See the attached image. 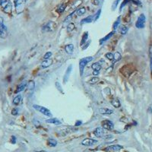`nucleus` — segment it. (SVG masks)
I'll return each mask as SVG.
<instances>
[{
	"mask_svg": "<svg viewBox=\"0 0 152 152\" xmlns=\"http://www.w3.org/2000/svg\"><path fill=\"white\" fill-rule=\"evenodd\" d=\"M0 6L5 13L11 15L12 11V3L11 0H0Z\"/></svg>",
	"mask_w": 152,
	"mask_h": 152,
	"instance_id": "1",
	"label": "nucleus"
},
{
	"mask_svg": "<svg viewBox=\"0 0 152 152\" xmlns=\"http://www.w3.org/2000/svg\"><path fill=\"white\" fill-rule=\"evenodd\" d=\"M26 2V0H14V5L17 14H21L25 11Z\"/></svg>",
	"mask_w": 152,
	"mask_h": 152,
	"instance_id": "2",
	"label": "nucleus"
},
{
	"mask_svg": "<svg viewBox=\"0 0 152 152\" xmlns=\"http://www.w3.org/2000/svg\"><path fill=\"white\" fill-rule=\"evenodd\" d=\"M93 60V57L92 56H88V57H85L82 58L81 60L79 61V70H80V75L82 76L84 74V70L85 66L88 65V63H89L90 62Z\"/></svg>",
	"mask_w": 152,
	"mask_h": 152,
	"instance_id": "3",
	"label": "nucleus"
},
{
	"mask_svg": "<svg viewBox=\"0 0 152 152\" xmlns=\"http://www.w3.org/2000/svg\"><path fill=\"white\" fill-rule=\"evenodd\" d=\"M33 109H35L36 110H37L38 112H40V113H42L43 115H44L46 116H48V117H51L52 116L51 111L49 109H47V108H46L44 107L34 104V105H33Z\"/></svg>",
	"mask_w": 152,
	"mask_h": 152,
	"instance_id": "4",
	"label": "nucleus"
},
{
	"mask_svg": "<svg viewBox=\"0 0 152 152\" xmlns=\"http://www.w3.org/2000/svg\"><path fill=\"white\" fill-rule=\"evenodd\" d=\"M8 36V30L7 27L4 25V20L2 17H0V37L1 38H6Z\"/></svg>",
	"mask_w": 152,
	"mask_h": 152,
	"instance_id": "5",
	"label": "nucleus"
},
{
	"mask_svg": "<svg viewBox=\"0 0 152 152\" xmlns=\"http://www.w3.org/2000/svg\"><path fill=\"white\" fill-rule=\"evenodd\" d=\"M145 21H146V18L145 15L144 14H142L139 15V17L137 19V21L135 23V27L138 29H142L145 28Z\"/></svg>",
	"mask_w": 152,
	"mask_h": 152,
	"instance_id": "6",
	"label": "nucleus"
},
{
	"mask_svg": "<svg viewBox=\"0 0 152 152\" xmlns=\"http://www.w3.org/2000/svg\"><path fill=\"white\" fill-rule=\"evenodd\" d=\"M101 125H102V128L106 129V130H109V131H111L114 128V124L113 122L110 120H103L101 122Z\"/></svg>",
	"mask_w": 152,
	"mask_h": 152,
	"instance_id": "7",
	"label": "nucleus"
},
{
	"mask_svg": "<svg viewBox=\"0 0 152 152\" xmlns=\"http://www.w3.org/2000/svg\"><path fill=\"white\" fill-rule=\"evenodd\" d=\"M120 72L125 77H128L132 74V70L129 65H124L123 67H122L121 69H120Z\"/></svg>",
	"mask_w": 152,
	"mask_h": 152,
	"instance_id": "8",
	"label": "nucleus"
},
{
	"mask_svg": "<svg viewBox=\"0 0 152 152\" xmlns=\"http://www.w3.org/2000/svg\"><path fill=\"white\" fill-rule=\"evenodd\" d=\"M97 141L95 140V139H93V138H85L84 139L82 142H81V145H84V146H87V147H90V146H93V145L97 144Z\"/></svg>",
	"mask_w": 152,
	"mask_h": 152,
	"instance_id": "9",
	"label": "nucleus"
},
{
	"mask_svg": "<svg viewBox=\"0 0 152 152\" xmlns=\"http://www.w3.org/2000/svg\"><path fill=\"white\" fill-rule=\"evenodd\" d=\"M123 148V147L122 145H110L107 148H105V150L107 151H110V152H115V151H119L121 149Z\"/></svg>",
	"mask_w": 152,
	"mask_h": 152,
	"instance_id": "10",
	"label": "nucleus"
},
{
	"mask_svg": "<svg viewBox=\"0 0 152 152\" xmlns=\"http://www.w3.org/2000/svg\"><path fill=\"white\" fill-rule=\"evenodd\" d=\"M72 65H70L68 66L65 72V75H64V78H63V81L64 83H66L68 81V78H69V76L72 73Z\"/></svg>",
	"mask_w": 152,
	"mask_h": 152,
	"instance_id": "11",
	"label": "nucleus"
},
{
	"mask_svg": "<svg viewBox=\"0 0 152 152\" xmlns=\"http://www.w3.org/2000/svg\"><path fill=\"white\" fill-rule=\"evenodd\" d=\"M54 23L53 21H49L48 23H46L45 25L43 26L42 28V30L44 31V32H50L53 29V27H54Z\"/></svg>",
	"mask_w": 152,
	"mask_h": 152,
	"instance_id": "12",
	"label": "nucleus"
},
{
	"mask_svg": "<svg viewBox=\"0 0 152 152\" xmlns=\"http://www.w3.org/2000/svg\"><path fill=\"white\" fill-rule=\"evenodd\" d=\"M28 81H23L18 87H17V89H16V91H15V93H20V92H21V91H23L25 88H26V87L28 86Z\"/></svg>",
	"mask_w": 152,
	"mask_h": 152,
	"instance_id": "13",
	"label": "nucleus"
},
{
	"mask_svg": "<svg viewBox=\"0 0 152 152\" xmlns=\"http://www.w3.org/2000/svg\"><path fill=\"white\" fill-rule=\"evenodd\" d=\"M103 128L102 127H97V128H95V130L93 131V134L94 135H96L98 138H101L103 135Z\"/></svg>",
	"mask_w": 152,
	"mask_h": 152,
	"instance_id": "14",
	"label": "nucleus"
},
{
	"mask_svg": "<svg viewBox=\"0 0 152 152\" xmlns=\"http://www.w3.org/2000/svg\"><path fill=\"white\" fill-rule=\"evenodd\" d=\"M114 33H115V31L113 30V31H112V32H110V33H109L107 36H105L104 37H103V38H101L100 40V44H103L104 42H106V41H107L108 40H110L113 36V34H114Z\"/></svg>",
	"mask_w": 152,
	"mask_h": 152,
	"instance_id": "15",
	"label": "nucleus"
},
{
	"mask_svg": "<svg viewBox=\"0 0 152 152\" xmlns=\"http://www.w3.org/2000/svg\"><path fill=\"white\" fill-rule=\"evenodd\" d=\"M99 112L100 114H103V115H110L113 113V110L108 108H100Z\"/></svg>",
	"mask_w": 152,
	"mask_h": 152,
	"instance_id": "16",
	"label": "nucleus"
},
{
	"mask_svg": "<svg viewBox=\"0 0 152 152\" xmlns=\"http://www.w3.org/2000/svg\"><path fill=\"white\" fill-rule=\"evenodd\" d=\"M65 50L67 54L72 55L74 52V45L73 44H68L65 46Z\"/></svg>",
	"mask_w": 152,
	"mask_h": 152,
	"instance_id": "17",
	"label": "nucleus"
},
{
	"mask_svg": "<svg viewBox=\"0 0 152 152\" xmlns=\"http://www.w3.org/2000/svg\"><path fill=\"white\" fill-rule=\"evenodd\" d=\"M52 63H53V61H52V60H50V59H49V60H44L42 62V63H41V67L43 68H48V67H50L52 65Z\"/></svg>",
	"mask_w": 152,
	"mask_h": 152,
	"instance_id": "18",
	"label": "nucleus"
},
{
	"mask_svg": "<svg viewBox=\"0 0 152 152\" xmlns=\"http://www.w3.org/2000/svg\"><path fill=\"white\" fill-rule=\"evenodd\" d=\"M46 122H47V123H50V124H53V125H61V121H60L58 119H56V118H50V119H48V120H46Z\"/></svg>",
	"mask_w": 152,
	"mask_h": 152,
	"instance_id": "19",
	"label": "nucleus"
},
{
	"mask_svg": "<svg viewBox=\"0 0 152 152\" xmlns=\"http://www.w3.org/2000/svg\"><path fill=\"white\" fill-rule=\"evenodd\" d=\"M65 8H66V4H65V3H62V4H60V5L57 7L56 11H57L60 15H61V14H62V13L65 11Z\"/></svg>",
	"mask_w": 152,
	"mask_h": 152,
	"instance_id": "20",
	"label": "nucleus"
},
{
	"mask_svg": "<svg viewBox=\"0 0 152 152\" xmlns=\"http://www.w3.org/2000/svg\"><path fill=\"white\" fill-rule=\"evenodd\" d=\"M93 21V15H89L87 18L82 19L81 23V24H88V23H91Z\"/></svg>",
	"mask_w": 152,
	"mask_h": 152,
	"instance_id": "21",
	"label": "nucleus"
},
{
	"mask_svg": "<svg viewBox=\"0 0 152 152\" xmlns=\"http://www.w3.org/2000/svg\"><path fill=\"white\" fill-rule=\"evenodd\" d=\"M21 99H22V97L21 94H18L17 95L14 99H13V104L15 105V106H18L20 104L21 101Z\"/></svg>",
	"mask_w": 152,
	"mask_h": 152,
	"instance_id": "22",
	"label": "nucleus"
},
{
	"mask_svg": "<svg viewBox=\"0 0 152 152\" xmlns=\"http://www.w3.org/2000/svg\"><path fill=\"white\" fill-rule=\"evenodd\" d=\"M111 104L113 105V107H114L115 108H119L121 106L120 101L119 100V99L117 98H114L111 100Z\"/></svg>",
	"mask_w": 152,
	"mask_h": 152,
	"instance_id": "23",
	"label": "nucleus"
},
{
	"mask_svg": "<svg viewBox=\"0 0 152 152\" xmlns=\"http://www.w3.org/2000/svg\"><path fill=\"white\" fill-rule=\"evenodd\" d=\"M88 32H85L84 34L82 35V37H81V43H80V45L81 46H83L88 40Z\"/></svg>",
	"mask_w": 152,
	"mask_h": 152,
	"instance_id": "24",
	"label": "nucleus"
},
{
	"mask_svg": "<svg viewBox=\"0 0 152 152\" xmlns=\"http://www.w3.org/2000/svg\"><path fill=\"white\" fill-rule=\"evenodd\" d=\"M91 68L93 69V70H95V71H100V69H101V65L99 63V62H95V63H93L92 64V65H91Z\"/></svg>",
	"mask_w": 152,
	"mask_h": 152,
	"instance_id": "25",
	"label": "nucleus"
},
{
	"mask_svg": "<svg viewBox=\"0 0 152 152\" xmlns=\"http://www.w3.org/2000/svg\"><path fill=\"white\" fill-rule=\"evenodd\" d=\"M47 143H48V145L50 147H56L57 145V141H56L53 138H49L47 141Z\"/></svg>",
	"mask_w": 152,
	"mask_h": 152,
	"instance_id": "26",
	"label": "nucleus"
},
{
	"mask_svg": "<svg viewBox=\"0 0 152 152\" xmlns=\"http://www.w3.org/2000/svg\"><path fill=\"white\" fill-rule=\"evenodd\" d=\"M85 12H86V8L85 7H81L76 11V13L78 16H81V15H85Z\"/></svg>",
	"mask_w": 152,
	"mask_h": 152,
	"instance_id": "27",
	"label": "nucleus"
},
{
	"mask_svg": "<svg viewBox=\"0 0 152 152\" xmlns=\"http://www.w3.org/2000/svg\"><path fill=\"white\" fill-rule=\"evenodd\" d=\"M120 21H121V17L119 16L118 18L116 19V21L113 23V30H115L118 27H119V25H120Z\"/></svg>",
	"mask_w": 152,
	"mask_h": 152,
	"instance_id": "28",
	"label": "nucleus"
},
{
	"mask_svg": "<svg viewBox=\"0 0 152 152\" xmlns=\"http://www.w3.org/2000/svg\"><path fill=\"white\" fill-rule=\"evenodd\" d=\"M28 90L30 91H33L34 88H35V82L33 81H30L28 83Z\"/></svg>",
	"mask_w": 152,
	"mask_h": 152,
	"instance_id": "29",
	"label": "nucleus"
},
{
	"mask_svg": "<svg viewBox=\"0 0 152 152\" xmlns=\"http://www.w3.org/2000/svg\"><path fill=\"white\" fill-rule=\"evenodd\" d=\"M113 55H114V60H115V62H118V61H120L122 59L121 54L119 52L115 53Z\"/></svg>",
	"mask_w": 152,
	"mask_h": 152,
	"instance_id": "30",
	"label": "nucleus"
},
{
	"mask_svg": "<svg viewBox=\"0 0 152 152\" xmlns=\"http://www.w3.org/2000/svg\"><path fill=\"white\" fill-rule=\"evenodd\" d=\"M105 57L107 60H109L110 61H113L114 60V55L112 53H106L105 54Z\"/></svg>",
	"mask_w": 152,
	"mask_h": 152,
	"instance_id": "31",
	"label": "nucleus"
},
{
	"mask_svg": "<svg viewBox=\"0 0 152 152\" xmlns=\"http://www.w3.org/2000/svg\"><path fill=\"white\" fill-rule=\"evenodd\" d=\"M55 86H56V89L60 91V93H64V92H63V90H62V85H61V84L59 82V81H56V83H55Z\"/></svg>",
	"mask_w": 152,
	"mask_h": 152,
	"instance_id": "32",
	"label": "nucleus"
},
{
	"mask_svg": "<svg viewBox=\"0 0 152 152\" xmlns=\"http://www.w3.org/2000/svg\"><path fill=\"white\" fill-rule=\"evenodd\" d=\"M98 81H99V78L95 76V77H93L91 80L89 81V83L91 84V85H94V84H97Z\"/></svg>",
	"mask_w": 152,
	"mask_h": 152,
	"instance_id": "33",
	"label": "nucleus"
},
{
	"mask_svg": "<svg viewBox=\"0 0 152 152\" xmlns=\"http://www.w3.org/2000/svg\"><path fill=\"white\" fill-rule=\"evenodd\" d=\"M100 13H101V10H100V9H99V10L96 12V14H95V15H93V21H97V20L100 18Z\"/></svg>",
	"mask_w": 152,
	"mask_h": 152,
	"instance_id": "34",
	"label": "nucleus"
},
{
	"mask_svg": "<svg viewBox=\"0 0 152 152\" xmlns=\"http://www.w3.org/2000/svg\"><path fill=\"white\" fill-rule=\"evenodd\" d=\"M75 25L73 24V23H69L68 24V28H67V30L68 32H72V30L75 29Z\"/></svg>",
	"mask_w": 152,
	"mask_h": 152,
	"instance_id": "35",
	"label": "nucleus"
},
{
	"mask_svg": "<svg viewBox=\"0 0 152 152\" xmlns=\"http://www.w3.org/2000/svg\"><path fill=\"white\" fill-rule=\"evenodd\" d=\"M52 55H53V53H52L51 52H46V53L44 54V56H43V59H44V60H49V59L51 58Z\"/></svg>",
	"mask_w": 152,
	"mask_h": 152,
	"instance_id": "36",
	"label": "nucleus"
},
{
	"mask_svg": "<svg viewBox=\"0 0 152 152\" xmlns=\"http://www.w3.org/2000/svg\"><path fill=\"white\" fill-rule=\"evenodd\" d=\"M128 28L127 27H122L121 29H120V33H121L122 35H125V34H126L127 33V32H128Z\"/></svg>",
	"mask_w": 152,
	"mask_h": 152,
	"instance_id": "37",
	"label": "nucleus"
},
{
	"mask_svg": "<svg viewBox=\"0 0 152 152\" xmlns=\"http://www.w3.org/2000/svg\"><path fill=\"white\" fill-rule=\"evenodd\" d=\"M75 12H72V14H70L68 16H67L66 18H65V19L64 20V22L65 23H66V22H68L69 21H71V19H72V15H73V14H74Z\"/></svg>",
	"mask_w": 152,
	"mask_h": 152,
	"instance_id": "38",
	"label": "nucleus"
},
{
	"mask_svg": "<svg viewBox=\"0 0 152 152\" xmlns=\"http://www.w3.org/2000/svg\"><path fill=\"white\" fill-rule=\"evenodd\" d=\"M120 1V0H115V2H113V5H112V8H113V10H115V9L117 8V5H118V4H119Z\"/></svg>",
	"mask_w": 152,
	"mask_h": 152,
	"instance_id": "39",
	"label": "nucleus"
},
{
	"mask_svg": "<svg viewBox=\"0 0 152 152\" xmlns=\"http://www.w3.org/2000/svg\"><path fill=\"white\" fill-rule=\"evenodd\" d=\"M11 114L13 116H17L18 114V109L17 108H14L12 110H11Z\"/></svg>",
	"mask_w": 152,
	"mask_h": 152,
	"instance_id": "40",
	"label": "nucleus"
},
{
	"mask_svg": "<svg viewBox=\"0 0 152 152\" xmlns=\"http://www.w3.org/2000/svg\"><path fill=\"white\" fill-rule=\"evenodd\" d=\"M128 1H129V0H124V1L122 2L121 6H120V11L122 10V8H124V7H125V5L127 4V2H128Z\"/></svg>",
	"mask_w": 152,
	"mask_h": 152,
	"instance_id": "41",
	"label": "nucleus"
},
{
	"mask_svg": "<svg viewBox=\"0 0 152 152\" xmlns=\"http://www.w3.org/2000/svg\"><path fill=\"white\" fill-rule=\"evenodd\" d=\"M33 124L35 125V126H37V127H38V126H40V122L38 121V120H37L36 119H34L33 120Z\"/></svg>",
	"mask_w": 152,
	"mask_h": 152,
	"instance_id": "42",
	"label": "nucleus"
},
{
	"mask_svg": "<svg viewBox=\"0 0 152 152\" xmlns=\"http://www.w3.org/2000/svg\"><path fill=\"white\" fill-rule=\"evenodd\" d=\"M150 67H151V75H152V53L150 55Z\"/></svg>",
	"mask_w": 152,
	"mask_h": 152,
	"instance_id": "43",
	"label": "nucleus"
},
{
	"mask_svg": "<svg viewBox=\"0 0 152 152\" xmlns=\"http://www.w3.org/2000/svg\"><path fill=\"white\" fill-rule=\"evenodd\" d=\"M99 73H100L99 71H95V70L93 71V75L94 76H97V75H99Z\"/></svg>",
	"mask_w": 152,
	"mask_h": 152,
	"instance_id": "44",
	"label": "nucleus"
},
{
	"mask_svg": "<svg viewBox=\"0 0 152 152\" xmlns=\"http://www.w3.org/2000/svg\"><path fill=\"white\" fill-rule=\"evenodd\" d=\"M11 142H12V144H15V142H16L15 136H11Z\"/></svg>",
	"mask_w": 152,
	"mask_h": 152,
	"instance_id": "45",
	"label": "nucleus"
},
{
	"mask_svg": "<svg viewBox=\"0 0 152 152\" xmlns=\"http://www.w3.org/2000/svg\"><path fill=\"white\" fill-rule=\"evenodd\" d=\"M82 124V122L80 121V120H78V121L76 122V123H75V125L76 126H78V125H81Z\"/></svg>",
	"mask_w": 152,
	"mask_h": 152,
	"instance_id": "46",
	"label": "nucleus"
}]
</instances>
